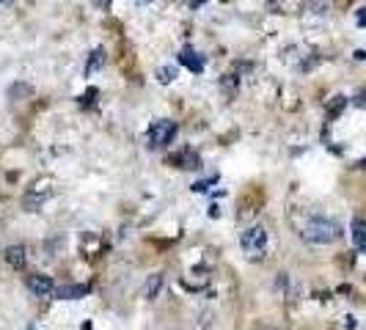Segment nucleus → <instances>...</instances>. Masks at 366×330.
Returning <instances> with one entry per match:
<instances>
[{"label": "nucleus", "instance_id": "obj_12", "mask_svg": "<svg viewBox=\"0 0 366 330\" xmlns=\"http://www.w3.org/2000/svg\"><path fill=\"white\" fill-rule=\"evenodd\" d=\"M157 80H160L162 85H168L171 80H176V69L174 66H160L157 69Z\"/></svg>", "mask_w": 366, "mask_h": 330}, {"label": "nucleus", "instance_id": "obj_25", "mask_svg": "<svg viewBox=\"0 0 366 330\" xmlns=\"http://www.w3.org/2000/svg\"><path fill=\"white\" fill-rule=\"evenodd\" d=\"M143 3H152V0H143Z\"/></svg>", "mask_w": 366, "mask_h": 330}, {"label": "nucleus", "instance_id": "obj_24", "mask_svg": "<svg viewBox=\"0 0 366 330\" xmlns=\"http://www.w3.org/2000/svg\"><path fill=\"white\" fill-rule=\"evenodd\" d=\"M0 3H11V0H0Z\"/></svg>", "mask_w": 366, "mask_h": 330}, {"label": "nucleus", "instance_id": "obj_13", "mask_svg": "<svg viewBox=\"0 0 366 330\" xmlns=\"http://www.w3.org/2000/svg\"><path fill=\"white\" fill-rule=\"evenodd\" d=\"M344 105H347V99H344V96H333V102H331V116H336V113H339L341 108H344Z\"/></svg>", "mask_w": 366, "mask_h": 330}, {"label": "nucleus", "instance_id": "obj_3", "mask_svg": "<svg viewBox=\"0 0 366 330\" xmlns=\"http://www.w3.org/2000/svg\"><path fill=\"white\" fill-rule=\"evenodd\" d=\"M176 135V121L171 119H160V121H152V127H149V149H162V146H168Z\"/></svg>", "mask_w": 366, "mask_h": 330}, {"label": "nucleus", "instance_id": "obj_17", "mask_svg": "<svg viewBox=\"0 0 366 330\" xmlns=\"http://www.w3.org/2000/svg\"><path fill=\"white\" fill-rule=\"evenodd\" d=\"M9 94H11V96H17V94H31V85H14Z\"/></svg>", "mask_w": 366, "mask_h": 330}, {"label": "nucleus", "instance_id": "obj_2", "mask_svg": "<svg viewBox=\"0 0 366 330\" xmlns=\"http://www.w3.org/2000/svg\"><path fill=\"white\" fill-rule=\"evenodd\" d=\"M239 248H242L251 259L259 256V253H264V248H267V229H264L262 223L248 226V229L239 234Z\"/></svg>", "mask_w": 366, "mask_h": 330}, {"label": "nucleus", "instance_id": "obj_1", "mask_svg": "<svg viewBox=\"0 0 366 330\" xmlns=\"http://www.w3.org/2000/svg\"><path fill=\"white\" fill-rule=\"evenodd\" d=\"M300 237L311 245H331L341 237V226L331 218H308L300 229Z\"/></svg>", "mask_w": 366, "mask_h": 330}, {"label": "nucleus", "instance_id": "obj_8", "mask_svg": "<svg viewBox=\"0 0 366 330\" xmlns=\"http://www.w3.org/2000/svg\"><path fill=\"white\" fill-rule=\"evenodd\" d=\"M3 259H6L9 267L19 270V267H25V248L22 245H9L6 251H3Z\"/></svg>", "mask_w": 366, "mask_h": 330}, {"label": "nucleus", "instance_id": "obj_9", "mask_svg": "<svg viewBox=\"0 0 366 330\" xmlns=\"http://www.w3.org/2000/svg\"><path fill=\"white\" fill-rule=\"evenodd\" d=\"M350 229H352V242H355V248L366 253V220L364 218H355Z\"/></svg>", "mask_w": 366, "mask_h": 330}, {"label": "nucleus", "instance_id": "obj_7", "mask_svg": "<svg viewBox=\"0 0 366 330\" xmlns=\"http://www.w3.org/2000/svg\"><path fill=\"white\" fill-rule=\"evenodd\" d=\"M91 292V286L88 283H66V286H58L55 289V295L58 300H80V297H85Z\"/></svg>", "mask_w": 366, "mask_h": 330}, {"label": "nucleus", "instance_id": "obj_6", "mask_svg": "<svg viewBox=\"0 0 366 330\" xmlns=\"http://www.w3.org/2000/svg\"><path fill=\"white\" fill-rule=\"evenodd\" d=\"M176 58H179V63H182V66H188L193 75H201V72H204V58H201L193 47H185Z\"/></svg>", "mask_w": 366, "mask_h": 330}, {"label": "nucleus", "instance_id": "obj_22", "mask_svg": "<svg viewBox=\"0 0 366 330\" xmlns=\"http://www.w3.org/2000/svg\"><path fill=\"white\" fill-rule=\"evenodd\" d=\"M209 218H221V209H218V206H209Z\"/></svg>", "mask_w": 366, "mask_h": 330}, {"label": "nucleus", "instance_id": "obj_16", "mask_svg": "<svg viewBox=\"0 0 366 330\" xmlns=\"http://www.w3.org/2000/svg\"><path fill=\"white\" fill-rule=\"evenodd\" d=\"M94 96H96V88H88V94H83V96H80V102H83V105H91V102H94Z\"/></svg>", "mask_w": 366, "mask_h": 330}, {"label": "nucleus", "instance_id": "obj_5", "mask_svg": "<svg viewBox=\"0 0 366 330\" xmlns=\"http://www.w3.org/2000/svg\"><path fill=\"white\" fill-rule=\"evenodd\" d=\"M171 165H176V168H185V171H193V168H201V157H198L193 149H182V152L171 154Z\"/></svg>", "mask_w": 366, "mask_h": 330}, {"label": "nucleus", "instance_id": "obj_23", "mask_svg": "<svg viewBox=\"0 0 366 330\" xmlns=\"http://www.w3.org/2000/svg\"><path fill=\"white\" fill-rule=\"evenodd\" d=\"M262 330H275V328H262Z\"/></svg>", "mask_w": 366, "mask_h": 330}, {"label": "nucleus", "instance_id": "obj_11", "mask_svg": "<svg viewBox=\"0 0 366 330\" xmlns=\"http://www.w3.org/2000/svg\"><path fill=\"white\" fill-rule=\"evenodd\" d=\"M105 58H108V55H105V50H102V47H96V50L88 55V63H85V75H94V72H99V69H102V63H105Z\"/></svg>", "mask_w": 366, "mask_h": 330}, {"label": "nucleus", "instance_id": "obj_20", "mask_svg": "<svg viewBox=\"0 0 366 330\" xmlns=\"http://www.w3.org/2000/svg\"><path fill=\"white\" fill-rule=\"evenodd\" d=\"M94 6H96V9H108V6H111V0H94Z\"/></svg>", "mask_w": 366, "mask_h": 330}, {"label": "nucleus", "instance_id": "obj_18", "mask_svg": "<svg viewBox=\"0 0 366 330\" xmlns=\"http://www.w3.org/2000/svg\"><path fill=\"white\" fill-rule=\"evenodd\" d=\"M355 105H358V108H366V88L355 94Z\"/></svg>", "mask_w": 366, "mask_h": 330}, {"label": "nucleus", "instance_id": "obj_14", "mask_svg": "<svg viewBox=\"0 0 366 330\" xmlns=\"http://www.w3.org/2000/svg\"><path fill=\"white\" fill-rule=\"evenodd\" d=\"M212 319H215V314H212V311H204V314H201V322H198V325H201L204 330H209V328H212Z\"/></svg>", "mask_w": 366, "mask_h": 330}, {"label": "nucleus", "instance_id": "obj_21", "mask_svg": "<svg viewBox=\"0 0 366 330\" xmlns=\"http://www.w3.org/2000/svg\"><path fill=\"white\" fill-rule=\"evenodd\" d=\"M204 3H207V0H188L190 9H198V6H204Z\"/></svg>", "mask_w": 366, "mask_h": 330}, {"label": "nucleus", "instance_id": "obj_4", "mask_svg": "<svg viewBox=\"0 0 366 330\" xmlns=\"http://www.w3.org/2000/svg\"><path fill=\"white\" fill-rule=\"evenodd\" d=\"M25 283H28V289L33 292L36 297H52L55 295V281L50 278V275H42V272H31L25 278Z\"/></svg>", "mask_w": 366, "mask_h": 330}, {"label": "nucleus", "instance_id": "obj_10", "mask_svg": "<svg viewBox=\"0 0 366 330\" xmlns=\"http://www.w3.org/2000/svg\"><path fill=\"white\" fill-rule=\"evenodd\" d=\"M160 289H162V272H154V275H149L143 283V297L146 300H154V297L160 295Z\"/></svg>", "mask_w": 366, "mask_h": 330}, {"label": "nucleus", "instance_id": "obj_19", "mask_svg": "<svg viewBox=\"0 0 366 330\" xmlns=\"http://www.w3.org/2000/svg\"><path fill=\"white\" fill-rule=\"evenodd\" d=\"M358 25H366V9L358 11Z\"/></svg>", "mask_w": 366, "mask_h": 330}, {"label": "nucleus", "instance_id": "obj_15", "mask_svg": "<svg viewBox=\"0 0 366 330\" xmlns=\"http://www.w3.org/2000/svg\"><path fill=\"white\" fill-rule=\"evenodd\" d=\"M212 182H218V179H207V182H196V185H193V190H196V193H204V190H209V185H212Z\"/></svg>", "mask_w": 366, "mask_h": 330}]
</instances>
